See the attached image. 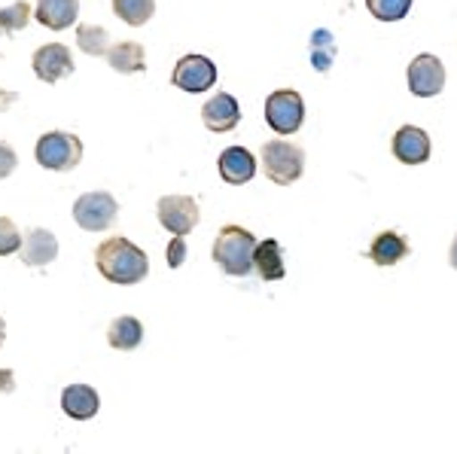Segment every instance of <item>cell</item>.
<instances>
[{
  "label": "cell",
  "mask_w": 457,
  "mask_h": 454,
  "mask_svg": "<svg viewBox=\"0 0 457 454\" xmlns=\"http://www.w3.org/2000/svg\"><path fill=\"white\" fill-rule=\"evenodd\" d=\"M95 266H98V272L104 275L110 284H122V287L141 284L144 277L150 275V260H146V253L122 235L101 241L98 251H95Z\"/></svg>",
  "instance_id": "1"
},
{
  "label": "cell",
  "mask_w": 457,
  "mask_h": 454,
  "mask_svg": "<svg viewBox=\"0 0 457 454\" xmlns=\"http://www.w3.org/2000/svg\"><path fill=\"white\" fill-rule=\"evenodd\" d=\"M213 262L232 277H245L253 272V253L256 238L253 232L241 229V226H223L213 238Z\"/></svg>",
  "instance_id": "2"
},
{
  "label": "cell",
  "mask_w": 457,
  "mask_h": 454,
  "mask_svg": "<svg viewBox=\"0 0 457 454\" xmlns=\"http://www.w3.org/2000/svg\"><path fill=\"white\" fill-rule=\"evenodd\" d=\"M262 171L275 186H290L305 174V150L290 141H269L262 146Z\"/></svg>",
  "instance_id": "3"
},
{
  "label": "cell",
  "mask_w": 457,
  "mask_h": 454,
  "mask_svg": "<svg viewBox=\"0 0 457 454\" xmlns=\"http://www.w3.org/2000/svg\"><path fill=\"white\" fill-rule=\"evenodd\" d=\"M34 159L46 171H73L83 159V141L71 131H46L34 146Z\"/></svg>",
  "instance_id": "4"
},
{
  "label": "cell",
  "mask_w": 457,
  "mask_h": 454,
  "mask_svg": "<svg viewBox=\"0 0 457 454\" xmlns=\"http://www.w3.org/2000/svg\"><path fill=\"white\" fill-rule=\"evenodd\" d=\"M265 122L278 135H296L305 122V101L296 89H278L265 98Z\"/></svg>",
  "instance_id": "5"
},
{
  "label": "cell",
  "mask_w": 457,
  "mask_h": 454,
  "mask_svg": "<svg viewBox=\"0 0 457 454\" xmlns=\"http://www.w3.org/2000/svg\"><path fill=\"white\" fill-rule=\"evenodd\" d=\"M120 217V204L110 193H86L73 202V219L86 232H104Z\"/></svg>",
  "instance_id": "6"
},
{
  "label": "cell",
  "mask_w": 457,
  "mask_h": 454,
  "mask_svg": "<svg viewBox=\"0 0 457 454\" xmlns=\"http://www.w3.org/2000/svg\"><path fill=\"white\" fill-rule=\"evenodd\" d=\"M156 217L171 235H189L202 219V210H198L193 195H162L156 204Z\"/></svg>",
  "instance_id": "7"
},
{
  "label": "cell",
  "mask_w": 457,
  "mask_h": 454,
  "mask_svg": "<svg viewBox=\"0 0 457 454\" xmlns=\"http://www.w3.org/2000/svg\"><path fill=\"white\" fill-rule=\"evenodd\" d=\"M171 83L189 95L211 92L213 83H217V64L204 55H183L171 73Z\"/></svg>",
  "instance_id": "8"
},
{
  "label": "cell",
  "mask_w": 457,
  "mask_h": 454,
  "mask_svg": "<svg viewBox=\"0 0 457 454\" xmlns=\"http://www.w3.org/2000/svg\"><path fill=\"white\" fill-rule=\"evenodd\" d=\"M409 92L415 98H436V95L445 89V68L436 55L424 53L418 55L415 62L409 64Z\"/></svg>",
  "instance_id": "9"
},
{
  "label": "cell",
  "mask_w": 457,
  "mask_h": 454,
  "mask_svg": "<svg viewBox=\"0 0 457 454\" xmlns=\"http://www.w3.org/2000/svg\"><path fill=\"white\" fill-rule=\"evenodd\" d=\"M31 68L37 73V79H43V83L53 86V83H58V79H64L73 73V55L64 43H46V46H40L34 53Z\"/></svg>",
  "instance_id": "10"
},
{
  "label": "cell",
  "mask_w": 457,
  "mask_h": 454,
  "mask_svg": "<svg viewBox=\"0 0 457 454\" xmlns=\"http://www.w3.org/2000/svg\"><path fill=\"white\" fill-rule=\"evenodd\" d=\"M433 146H430V135L418 126H403L394 135V156L400 159L403 165H424L430 159Z\"/></svg>",
  "instance_id": "11"
},
{
  "label": "cell",
  "mask_w": 457,
  "mask_h": 454,
  "mask_svg": "<svg viewBox=\"0 0 457 454\" xmlns=\"http://www.w3.org/2000/svg\"><path fill=\"white\" fill-rule=\"evenodd\" d=\"M238 120H241L238 101L226 92L213 95L208 104L202 107V122H204V128L213 131V135H226V131H232L235 126H238Z\"/></svg>",
  "instance_id": "12"
},
{
  "label": "cell",
  "mask_w": 457,
  "mask_h": 454,
  "mask_svg": "<svg viewBox=\"0 0 457 454\" xmlns=\"http://www.w3.org/2000/svg\"><path fill=\"white\" fill-rule=\"evenodd\" d=\"M19 253H21V262H25V266H31V268L49 266V262L58 256V238L49 229L34 226V229L25 232V241H21Z\"/></svg>",
  "instance_id": "13"
},
{
  "label": "cell",
  "mask_w": 457,
  "mask_h": 454,
  "mask_svg": "<svg viewBox=\"0 0 457 454\" xmlns=\"http://www.w3.org/2000/svg\"><path fill=\"white\" fill-rule=\"evenodd\" d=\"M101 409L98 391L88 384H68L62 393V412L73 421H92Z\"/></svg>",
  "instance_id": "14"
},
{
  "label": "cell",
  "mask_w": 457,
  "mask_h": 454,
  "mask_svg": "<svg viewBox=\"0 0 457 454\" xmlns=\"http://www.w3.org/2000/svg\"><path fill=\"white\" fill-rule=\"evenodd\" d=\"M256 174V159L253 153L245 150V146H228L220 156V177H223L228 186H241V183H250Z\"/></svg>",
  "instance_id": "15"
},
{
  "label": "cell",
  "mask_w": 457,
  "mask_h": 454,
  "mask_svg": "<svg viewBox=\"0 0 457 454\" xmlns=\"http://www.w3.org/2000/svg\"><path fill=\"white\" fill-rule=\"evenodd\" d=\"M79 16V0H37V21L49 31H64Z\"/></svg>",
  "instance_id": "16"
},
{
  "label": "cell",
  "mask_w": 457,
  "mask_h": 454,
  "mask_svg": "<svg viewBox=\"0 0 457 454\" xmlns=\"http://www.w3.org/2000/svg\"><path fill=\"white\" fill-rule=\"evenodd\" d=\"M253 268L262 281H281L287 275V266H284V253H281V244L275 238H265V241H256V253H253Z\"/></svg>",
  "instance_id": "17"
},
{
  "label": "cell",
  "mask_w": 457,
  "mask_h": 454,
  "mask_svg": "<svg viewBox=\"0 0 457 454\" xmlns=\"http://www.w3.org/2000/svg\"><path fill=\"white\" fill-rule=\"evenodd\" d=\"M107 62L116 73H144L146 70V53H144L141 43H135V40L113 43L107 53Z\"/></svg>",
  "instance_id": "18"
},
{
  "label": "cell",
  "mask_w": 457,
  "mask_h": 454,
  "mask_svg": "<svg viewBox=\"0 0 457 454\" xmlns=\"http://www.w3.org/2000/svg\"><path fill=\"white\" fill-rule=\"evenodd\" d=\"M370 256L375 266H396L409 256V241H405L400 232H381L375 235L372 247H370Z\"/></svg>",
  "instance_id": "19"
},
{
  "label": "cell",
  "mask_w": 457,
  "mask_h": 454,
  "mask_svg": "<svg viewBox=\"0 0 457 454\" xmlns=\"http://www.w3.org/2000/svg\"><path fill=\"white\" fill-rule=\"evenodd\" d=\"M141 342H144V326H141V320L131 318V314H122V318H116L113 324L107 326V345L110 348L135 351Z\"/></svg>",
  "instance_id": "20"
},
{
  "label": "cell",
  "mask_w": 457,
  "mask_h": 454,
  "mask_svg": "<svg viewBox=\"0 0 457 454\" xmlns=\"http://www.w3.org/2000/svg\"><path fill=\"white\" fill-rule=\"evenodd\" d=\"M308 53H312V68L317 73H327L336 62V37L327 28H317L308 43Z\"/></svg>",
  "instance_id": "21"
},
{
  "label": "cell",
  "mask_w": 457,
  "mask_h": 454,
  "mask_svg": "<svg viewBox=\"0 0 457 454\" xmlns=\"http://www.w3.org/2000/svg\"><path fill=\"white\" fill-rule=\"evenodd\" d=\"M113 12L125 25L141 28L153 19V12H156V0H113Z\"/></svg>",
  "instance_id": "22"
},
{
  "label": "cell",
  "mask_w": 457,
  "mask_h": 454,
  "mask_svg": "<svg viewBox=\"0 0 457 454\" xmlns=\"http://www.w3.org/2000/svg\"><path fill=\"white\" fill-rule=\"evenodd\" d=\"M77 46L83 49L86 55H107L110 46H113V40H110L107 28L101 25H79L77 28Z\"/></svg>",
  "instance_id": "23"
},
{
  "label": "cell",
  "mask_w": 457,
  "mask_h": 454,
  "mask_svg": "<svg viewBox=\"0 0 457 454\" xmlns=\"http://www.w3.org/2000/svg\"><path fill=\"white\" fill-rule=\"evenodd\" d=\"M31 21V4L28 0H16V4L0 10V34H19Z\"/></svg>",
  "instance_id": "24"
},
{
  "label": "cell",
  "mask_w": 457,
  "mask_h": 454,
  "mask_svg": "<svg viewBox=\"0 0 457 454\" xmlns=\"http://www.w3.org/2000/svg\"><path fill=\"white\" fill-rule=\"evenodd\" d=\"M366 10L378 21H400L409 16L411 0H366Z\"/></svg>",
  "instance_id": "25"
},
{
  "label": "cell",
  "mask_w": 457,
  "mask_h": 454,
  "mask_svg": "<svg viewBox=\"0 0 457 454\" xmlns=\"http://www.w3.org/2000/svg\"><path fill=\"white\" fill-rule=\"evenodd\" d=\"M21 238L19 235V226L12 223L10 217H0V256H10V253H16L21 251Z\"/></svg>",
  "instance_id": "26"
},
{
  "label": "cell",
  "mask_w": 457,
  "mask_h": 454,
  "mask_svg": "<svg viewBox=\"0 0 457 454\" xmlns=\"http://www.w3.org/2000/svg\"><path fill=\"white\" fill-rule=\"evenodd\" d=\"M16 165H19V156H16V150H12L10 144H4L0 141V180H6L12 171H16Z\"/></svg>",
  "instance_id": "27"
},
{
  "label": "cell",
  "mask_w": 457,
  "mask_h": 454,
  "mask_svg": "<svg viewBox=\"0 0 457 454\" xmlns=\"http://www.w3.org/2000/svg\"><path fill=\"white\" fill-rule=\"evenodd\" d=\"M168 266L171 268H180L183 262H187V241H183V235H174V241L168 244Z\"/></svg>",
  "instance_id": "28"
},
{
  "label": "cell",
  "mask_w": 457,
  "mask_h": 454,
  "mask_svg": "<svg viewBox=\"0 0 457 454\" xmlns=\"http://www.w3.org/2000/svg\"><path fill=\"white\" fill-rule=\"evenodd\" d=\"M16 391V376L10 369H0V393H12Z\"/></svg>",
  "instance_id": "29"
},
{
  "label": "cell",
  "mask_w": 457,
  "mask_h": 454,
  "mask_svg": "<svg viewBox=\"0 0 457 454\" xmlns=\"http://www.w3.org/2000/svg\"><path fill=\"white\" fill-rule=\"evenodd\" d=\"M448 262H452V268L457 272V238L452 241V251H448Z\"/></svg>",
  "instance_id": "30"
},
{
  "label": "cell",
  "mask_w": 457,
  "mask_h": 454,
  "mask_svg": "<svg viewBox=\"0 0 457 454\" xmlns=\"http://www.w3.org/2000/svg\"><path fill=\"white\" fill-rule=\"evenodd\" d=\"M4 339H6V324H4V318H0V345H4Z\"/></svg>",
  "instance_id": "31"
}]
</instances>
